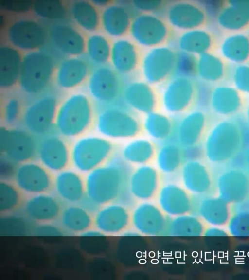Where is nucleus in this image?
<instances>
[{"label": "nucleus", "mask_w": 249, "mask_h": 280, "mask_svg": "<svg viewBox=\"0 0 249 280\" xmlns=\"http://www.w3.org/2000/svg\"><path fill=\"white\" fill-rule=\"evenodd\" d=\"M117 156L87 174L85 196L91 205L100 207L116 201L128 207L135 200L128 188L133 169Z\"/></svg>", "instance_id": "f257e3e1"}, {"label": "nucleus", "mask_w": 249, "mask_h": 280, "mask_svg": "<svg viewBox=\"0 0 249 280\" xmlns=\"http://www.w3.org/2000/svg\"><path fill=\"white\" fill-rule=\"evenodd\" d=\"M244 142L240 124L233 118L223 119L208 132L202 145L203 158L211 165H226L239 154Z\"/></svg>", "instance_id": "f03ea898"}, {"label": "nucleus", "mask_w": 249, "mask_h": 280, "mask_svg": "<svg viewBox=\"0 0 249 280\" xmlns=\"http://www.w3.org/2000/svg\"><path fill=\"white\" fill-rule=\"evenodd\" d=\"M93 117V106L89 97L82 92L73 93L59 103L54 128L62 137L74 138L89 128Z\"/></svg>", "instance_id": "7ed1b4c3"}, {"label": "nucleus", "mask_w": 249, "mask_h": 280, "mask_svg": "<svg viewBox=\"0 0 249 280\" xmlns=\"http://www.w3.org/2000/svg\"><path fill=\"white\" fill-rule=\"evenodd\" d=\"M54 59L47 52L38 50L23 55L18 85L24 94L36 96L47 88L55 70Z\"/></svg>", "instance_id": "20e7f679"}, {"label": "nucleus", "mask_w": 249, "mask_h": 280, "mask_svg": "<svg viewBox=\"0 0 249 280\" xmlns=\"http://www.w3.org/2000/svg\"><path fill=\"white\" fill-rule=\"evenodd\" d=\"M95 124L102 135L113 138L137 137L145 130L144 122L136 114L120 105L101 107Z\"/></svg>", "instance_id": "39448f33"}, {"label": "nucleus", "mask_w": 249, "mask_h": 280, "mask_svg": "<svg viewBox=\"0 0 249 280\" xmlns=\"http://www.w3.org/2000/svg\"><path fill=\"white\" fill-rule=\"evenodd\" d=\"M117 153V147L107 140L96 136H87L79 138L72 145L70 162L77 171L88 173Z\"/></svg>", "instance_id": "423d86ee"}, {"label": "nucleus", "mask_w": 249, "mask_h": 280, "mask_svg": "<svg viewBox=\"0 0 249 280\" xmlns=\"http://www.w3.org/2000/svg\"><path fill=\"white\" fill-rule=\"evenodd\" d=\"M7 43L26 52L40 50L48 38L42 24L29 16H19L12 19L5 30Z\"/></svg>", "instance_id": "0eeeda50"}, {"label": "nucleus", "mask_w": 249, "mask_h": 280, "mask_svg": "<svg viewBox=\"0 0 249 280\" xmlns=\"http://www.w3.org/2000/svg\"><path fill=\"white\" fill-rule=\"evenodd\" d=\"M58 105L56 96L52 93L39 95L23 110L21 120L24 128L34 136L50 133Z\"/></svg>", "instance_id": "6e6552de"}, {"label": "nucleus", "mask_w": 249, "mask_h": 280, "mask_svg": "<svg viewBox=\"0 0 249 280\" xmlns=\"http://www.w3.org/2000/svg\"><path fill=\"white\" fill-rule=\"evenodd\" d=\"M119 74L111 66H97L89 74L88 89L90 96L101 107L119 105L124 88Z\"/></svg>", "instance_id": "1a4fd4ad"}, {"label": "nucleus", "mask_w": 249, "mask_h": 280, "mask_svg": "<svg viewBox=\"0 0 249 280\" xmlns=\"http://www.w3.org/2000/svg\"><path fill=\"white\" fill-rule=\"evenodd\" d=\"M129 34L138 45L152 49L163 46L169 38L170 30L160 17L143 12L133 18Z\"/></svg>", "instance_id": "9d476101"}, {"label": "nucleus", "mask_w": 249, "mask_h": 280, "mask_svg": "<svg viewBox=\"0 0 249 280\" xmlns=\"http://www.w3.org/2000/svg\"><path fill=\"white\" fill-rule=\"evenodd\" d=\"M37 141L35 136L25 129L0 128V151L16 164L31 160L36 156Z\"/></svg>", "instance_id": "9b49d317"}, {"label": "nucleus", "mask_w": 249, "mask_h": 280, "mask_svg": "<svg viewBox=\"0 0 249 280\" xmlns=\"http://www.w3.org/2000/svg\"><path fill=\"white\" fill-rule=\"evenodd\" d=\"M217 195L230 205L249 200V173L244 168L232 167L221 171L215 177Z\"/></svg>", "instance_id": "f8f14e48"}, {"label": "nucleus", "mask_w": 249, "mask_h": 280, "mask_svg": "<svg viewBox=\"0 0 249 280\" xmlns=\"http://www.w3.org/2000/svg\"><path fill=\"white\" fill-rule=\"evenodd\" d=\"M213 125L212 118L206 111L193 110L176 126L177 142L183 148L202 146Z\"/></svg>", "instance_id": "ddd939ff"}, {"label": "nucleus", "mask_w": 249, "mask_h": 280, "mask_svg": "<svg viewBox=\"0 0 249 280\" xmlns=\"http://www.w3.org/2000/svg\"><path fill=\"white\" fill-rule=\"evenodd\" d=\"M162 103L166 109L172 113L189 111L198 104L197 84L191 78H173L165 88Z\"/></svg>", "instance_id": "4468645a"}, {"label": "nucleus", "mask_w": 249, "mask_h": 280, "mask_svg": "<svg viewBox=\"0 0 249 280\" xmlns=\"http://www.w3.org/2000/svg\"><path fill=\"white\" fill-rule=\"evenodd\" d=\"M168 217L158 205L144 201L133 208L130 224L139 235L156 237L164 235Z\"/></svg>", "instance_id": "2eb2a0df"}, {"label": "nucleus", "mask_w": 249, "mask_h": 280, "mask_svg": "<svg viewBox=\"0 0 249 280\" xmlns=\"http://www.w3.org/2000/svg\"><path fill=\"white\" fill-rule=\"evenodd\" d=\"M167 22L184 32L202 28L207 23V12L201 5L188 1H178L168 5L165 11Z\"/></svg>", "instance_id": "dca6fc26"}, {"label": "nucleus", "mask_w": 249, "mask_h": 280, "mask_svg": "<svg viewBox=\"0 0 249 280\" xmlns=\"http://www.w3.org/2000/svg\"><path fill=\"white\" fill-rule=\"evenodd\" d=\"M210 166L204 158L185 162L179 172L183 187L194 196L209 194L214 188L215 182Z\"/></svg>", "instance_id": "f3484780"}, {"label": "nucleus", "mask_w": 249, "mask_h": 280, "mask_svg": "<svg viewBox=\"0 0 249 280\" xmlns=\"http://www.w3.org/2000/svg\"><path fill=\"white\" fill-rule=\"evenodd\" d=\"M58 134L49 133L37 141L36 156L49 171L59 172L66 169L71 160V149Z\"/></svg>", "instance_id": "a211bd4d"}, {"label": "nucleus", "mask_w": 249, "mask_h": 280, "mask_svg": "<svg viewBox=\"0 0 249 280\" xmlns=\"http://www.w3.org/2000/svg\"><path fill=\"white\" fill-rule=\"evenodd\" d=\"M47 36L54 50L68 57L79 56L85 52L86 38L71 24L56 22L49 27Z\"/></svg>", "instance_id": "6ab92c4d"}, {"label": "nucleus", "mask_w": 249, "mask_h": 280, "mask_svg": "<svg viewBox=\"0 0 249 280\" xmlns=\"http://www.w3.org/2000/svg\"><path fill=\"white\" fill-rule=\"evenodd\" d=\"M176 52L171 48L160 46L151 49L142 57V70L146 81L156 84L172 75Z\"/></svg>", "instance_id": "aec40b11"}, {"label": "nucleus", "mask_w": 249, "mask_h": 280, "mask_svg": "<svg viewBox=\"0 0 249 280\" xmlns=\"http://www.w3.org/2000/svg\"><path fill=\"white\" fill-rule=\"evenodd\" d=\"M13 178L19 191L31 195L46 192L52 183L49 170L40 163L31 160L19 164Z\"/></svg>", "instance_id": "412c9836"}, {"label": "nucleus", "mask_w": 249, "mask_h": 280, "mask_svg": "<svg viewBox=\"0 0 249 280\" xmlns=\"http://www.w3.org/2000/svg\"><path fill=\"white\" fill-rule=\"evenodd\" d=\"M130 223V213L127 207L116 201L99 207L93 218L95 229L102 235L122 234Z\"/></svg>", "instance_id": "4be33fe9"}, {"label": "nucleus", "mask_w": 249, "mask_h": 280, "mask_svg": "<svg viewBox=\"0 0 249 280\" xmlns=\"http://www.w3.org/2000/svg\"><path fill=\"white\" fill-rule=\"evenodd\" d=\"M243 93L234 87L221 85L214 87L209 94L208 105L213 113L225 118H232L243 113Z\"/></svg>", "instance_id": "5701e85b"}, {"label": "nucleus", "mask_w": 249, "mask_h": 280, "mask_svg": "<svg viewBox=\"0 0 249 280\" xmlns=\"http://www.w3.org/2000/svg\"><path fill=\"white\" fill-rule=\"evenodd\" d=\"M183 187L169 182L160 188L157 194L158 205L167 217L192 212L193 197Z\"/></svg>", "instance_id": "b1692460"}, {"label": "nucleus", "mask_w": 249, "mask_h": 280, "mask_svg": "<svg viewBox=\"0 0 249 280\" xmlns=\"http://www.w3.org/2000/svg\"><path fill=\"white\" fill-rule=\"evenodd\" d=\"M192 212L209 226L223 227L230 217L231 208L217 195H194Z\"/></svg>", "instance_id": "393cba45"}, {"label": "nucleus", "mask_w": 249, "mask_h": 280, "mask_svg": "<svg viewBox=\"0 0 249 280\" xmlns=\"http://www.w3.org/2000/svg\"><path fill=\"white\" fill-rule=\"evenodd\" d=\"M218 26L231 33L242 32L249 27V0L224 1L216 15Z\"/></svg>", "instance_id": "a878e982"}, {"label": "nucleus", "mask_w": 249, "mask_h": 280, "mask_svg": "<svg viewBox=\"0 0 249 280\" xmlns=\"http://www.w3.org/2000/svg\"><path fill=\"white\" fill-rule=\"evenodd\" d=\"M133 18L128 8L118 3H108L101 12L100 27L105 34L116 39L129 34Z\"/></svg>", "instance_id": "bb28decb"}, {"label": "nucleus", "mask_w": 249, "mask_h": 280, "mask_svg": "<svg viewBox=\"0 0 249 280\" xmlns=\"http://www.w3.org/2000/svg\"><path fill=\"white\" fill-rule=\"evenodd\" d=\"M142 61L138 46L132 39L123 37L116 39L112 43L109 61L119 74L128 75L134 72Z\"/></svg>", "instance_id": "cd10ccee"}, {"label": "nucleus", "mask_w": 249, "mask_h": 280, "mask_svg": "<svg viewBox=\"0 0 249 280\" xmlns=\"http://www.w3.org/2000/svg\"><path fill=\"white\" fill-rule=\"evenodd\" d=\"M89 75V66L85 59L79 56L68 57L56 67L54 78L60 88L70 90L80 86Z\"/></svg>", "instance_id": "c85d7f7f"}, {"label": "nucleus", "mask_w": 249, "mask_h": 280, "mask_svg": "<svg viewBox=\"0 0 249 280\" xmlns=\"http://www.w3.org/2000/svg\"><path fill=\"white\" fill-rule=\"evenodd\" d=\"M158 170L150 165H141L133 170L128 181L129 192L134 198L149 201L160 189Z\"/></svg>", "instance_id": "c756f323"}, {"label": "nucleus", "mask_w": 249, "mask_h": 280, "mask_svg": "<svg viewBox=\"0 0 249 280\" xmlns=\"http://www.w3.org/2000/svg\"><path fill=\"white\" fill-rule=\"evenodd\" d=\"M123 99L127 105L137 111L147 114L156 112V95L147 82L136 81L129 83L124 88Z\"/></svg>", "instance_id": "7c9ffc66"}, {"label": "nucleus", "mask_w": 249, "mask_h": 280, "mask_svg": "<svg viewBox=\"0 0 249 280\" xmlns=\"http://www.w3.org/2000/svg\"><path fill=\"white\" fill-rule=\"evenodd\" d=\"M53 183L58 197L70 204L80 202L85 196V180L76 171L65 169L58 172Z\"/></svg>", "instance_id": "2f4dec72"}, {"label": "nucleus", "mask_w": 249, "mask_h": 280, "mask_svg": "<svg viewBox=\"0 0 249 280\" xmlns=\"http://www.w3.org/2000/svg\"><path fill=\"white\" fill-rule=\"evenodd\" d=\"M24 211L29 218L41 223L54 220L61 212L58 199L46 192L32 195L25 203Z\"/></svg>", "instance_id": "473e14b6"}, {"label": "nucleus", "mask_w": 249, "mask_h": 280, "mask_svg": "<svg viewBox=\"0 0 249 280\" xmlns=\"http://www.w3.org/2000/svg\"><path fill=\"white\" fill-rule=\"evenodd\" d=\"M23 55L10 44L0 46V88L7 90L18 84Z\"/></svg>", "instance_id": "72a5a7b5"}, {"label": "nucleus", "mask_w": 249, "mask_h": 280, "mask_svg": "<svg viewBox=\"0 0 249 280\" xmlns=\"http://www.w3.org/2000/svg\"><path fill=\"white\" fill-rule=\"evenodd\" d=\"M68 12L81 31L91 34L96 33L100 27L101 12L92 1H72L68 6Z\"/></svg>", "instance_id": "f704fd0d"}, {"label": "nucleus", "mask_w": 249, "mask_h": 280, "mask_svg": "<svg viewBox=\"0 0 249 280\" xmlns=\"http://www.w3.org/2000/svg\"><path fill=\"white\" fill-rule=\"evenodd\" d=\"M204 222L193 212L168 217L164 236L172 237L194 238L203 235Z\"/></svg>", "instance_id": "c9c22d12"}, {"label": "nucleus", "mask_w": 249, "mask_h": 280, "mask_svg": "<svg viewBox=\"0 0 249 280\" xmlns=\"http://www.w3.org/2000/svg\"><path fill=\"white\" fill-rule=\"evenodd\" d=\"M222 57L237 65L249 61V35L243 32L233 33L225 37L219 45Z\"/></svg>", "instance_id": "e433bc0d"}, {"label": "nucleus", "mask_w": 249, "mask_h": 280, "mask_svg": "<svg viewBox=\"0 0 249 280\" xmlns=\"http://www.w3.org/2000/svg\"><path fill=\"white\" fill-rule=\"evenodd\" d=\"M214 42L212 34L200 28L184 32L178 37L177 44L180 51L199 55L210 52Z\"/></svg>", "instance_id": "4c0bfd02"}, {"label": "nucleus", "mask_w": 249, "mask_h": 280, "mask_svg": "<svg viewBox=\"0 0 249 280\" xmlns=\"http://www.w3.org/2000/svg\"><path fill=\"white\" fill-rule=\"evenodd\" d=\"M62 228L72 233H84L93 224L89 210L81 206L71 204L64 208L59 215Z\"/></svg>", "instance_id": "58836bf2"}, {"label": "nucleus", "mask_w": 249, "mask_h": 280, "mask_svg": "<svg viewBox=\"0 0 249 280\" xmlns=\"http://www.w3.org/2000/svg\"><path fill=\"white\" fill-rule=\"evenodd\" d=\"M157 161L162 174L171 175L179 173L186 162L184 149L177 142L166 143L158 149Z\"/></svg>", "instance_id": "ea45409f"}, {"label": "nucleus", "mask_w": 249, "mask_h": 280, "mask_svg": "<svg viewBox=\"0 0 249 280\" xmlns=\"http://www.w3.org/2000/svg\"><path fill=\"white\" fill-rule=\"evenodd\" d=\"M225 225L229 237L238 240L249 239V202L232 205Z\"/></svg>", "instance_id": "a19ab883"}, {"label": "nucleus", "mask_w": 249, "mask_h": 280, "mask_svg": "<svg viewBox=\"0 0 249 280\" xmlns=\"http://www.w3.org/2000/svg\"><path fill=\"white\" fill-rule=\"evenodd\" d=\"M196 72L204 82L217 83L224 78L226 67L221 57L209 52L198 55Z\"/></svg>", "instance_id": "79ce46f5"}, {"label": "nucleus", "mask_w": 249, "mask_h": 280, "mask_svg": "<svg viewBox=\"0 0 249 280\" xmlns=\"http://www.w3.org/2000/svg\"><path fill=\"white\" fill-rule=\"evenodd\" d=\"M159 148L153 142L139 140L127 145L123 151V158L129 164L150 165L157 160Z\"/></svg>", "instance_id": "37998d69"}, {"label": "nucleus", "mask_w": 249, "mask_h": 280, "mask_svg": "<svg viewBox=\"0 0 249 280\" xmlns=\"http://www.w3.org/2000/svg\"><path fill=\"white\" fill-rule=\"evenodd\" d=\"M112 43L107 35L92 33L86 38L85 52L92 63L105 65L110 61Z\"/></svg>", "instance_id": "c03bdc74"}, {"label": "nucleus", "mask_w": 249, "mask_h": 280, "mask_svg": "<svg viewBox=\"0 0 249 280\" xmlns=\"http://www.w3.org/2000/svg\"><path fill=\"white\" fill-rule=\"evenodd\" d=\"M144 127L151 136L161 140H167L172 137L176 128L172 120L158 112L147 114Z\"/></svg>", "instance_id": "a18cd8bd"}, {"label": "nucleus", "mask_w": 249, "mask_h": 280, "mask_svg": "<svg viewBox=\"0 0 249 280\" xmlns=\"http://www.w3.org/2000/svg\"><path fill=\"white\" fill-rule=\"evenodd\" d=\"M32 10L38 18L56 22L61 21L68 14V8L62 1L58 0L35 1Z\"/></svg>", "instance_id": "49530a36"}, {"label": "nucleus", "mask_w": 249, "mask_h": 280, "mask_svg": "<svg viewBox=\"0 0 249 280\" xmlns=\"http://www.w3.org/2000/svg\"><path fill=\"white\" fill-rule=\"evenodd\" d=\"M197 58L195 55L179 51L176 52V58L172 76L192 79L197 74Z\"/></svg>", "instance_id": "de8ad7c7"}, {"label": "nucleus", "mask_w": 249, "mask_h": 280, "mask_svg": "<svg viewBox=\"0 0 249 280\" xmlns=\"http://www.w3.org/2000/svg\"><path fill=\"white\" fill-rule=\"evenodd\" d=\"M21 101L18 97L12 96L3 102L1 113L4 122L7 126H12L21 118L23 112Z\"/></svg>", "instance_id": "09e8293b"}, {"label": "nucleus", "mask_w": 249, "mask_h": 280, "mask_svg": "<svg viewBox=\"0 0 249 280\" xmlns=\"http://www.w3.org/2000/svg\"><path fill=\"white\" fill-rule=\"evenodd\" d=\"M18 189L16 186L2 181L0 183V210L8 211L12 210L19 200Z\"/></svg>", "instance_id": "8fccbe9b"}, {"label": "nucleus", "mask_w": 249, "mask_h": 280, "mask_svg": "<svg viewBox=\"0 0 249 280\" xmlns=\"http://www.w3.org/2000/svg\"><path fill=\"white\" fill-rule=\"evenodd\" d=\"M234 87L243 93L249 94V65H237L232 74Z\"/></svg>", "instance_id": "3c124183"}, {"label": "nucleus", "mask_w": 249, "mask_h": 280, "mask_svg": "<svg viewBox=\"0 0 249 280\" xmlns=\"http://www.w3.org/2000/svg\"><path fill=\"white\" fill-rule=\"evenodd\" d=\"M32 4L29 1H3L0 5L7 12L24 14L32 9Z\"/></svg>", "instance_id": "603ef678"}, {"label": "nucleus", "mask_w": 249, "mask_h": 280, "mask_svg": "<svg viewBox=\"0 0 249 280\" xmlns=\"http://www.w3.org/2000/svg\"><path fill=\"white\" fill-rule=\"evenodd\" d=\"M133 4L136 8L144 11L145 13H149L160 8L162 4V1L137 0L133 1Z\"/></svg>", "instance_id": "864d4df0"}, {"label": "nucleus", "mask_w": 249, "mask_h": 280, "mask_svg": "<svg viewBox=\"0 0 249 280\" xmlns=\"http://www.w3.org/2000/svg\"><path fill=\"white\" fill-rule=\"evenodd\" d=\"M203 236L208 238H224L229 237L226 229L223 227L209 226L205 228Z\"/></svg>", "instance_id": "5fc2aeb1"}, {"label": "nucleus", "mask_w": 249, "mask_h": 280, "mask_svg": "<svg viewBox=\"0 0 249 280\" xmlns=\"http://www.w3.org/2000/svg\"><path fill=\"white\" fill-rule=\"evenodd\" d=\"M244 168L249 173V145L246 149L243 155Z\"/></svg>", "instance_id": "6e6d98bb"}, {"label": "nucleus", "mask_w": 249, "mask_h": 280, "mask_svg": "<svg viewBox=\"0 0 249 280\" xmlns=\"http://www.w3.org/2000/svg\"><path fill=\"white\" fill-rule=\"evenodd\" d=\"M245 119L249 128V104L246 107L245 111L244 113Z\"/></svg>", "instance_id": "4d7b16f0"}, {"label": "nucleus", "mask_w": 249, "mask_h": 280, "mask_svg": "<svg viewBox=\"0 0 249 280\" xmlns=\"http://www.w3.org/2000/svg\"><path fill=\"white\" fill-rule=\"evenodd\" d=\"M248 201H249V200H248Z\"/></svg>", "instance_id": "13d9d810"}]
</instances>
